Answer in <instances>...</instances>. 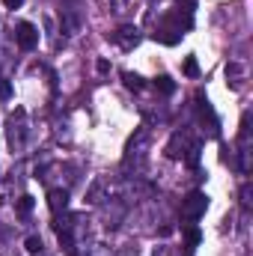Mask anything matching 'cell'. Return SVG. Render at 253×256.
Masks as SVG:
<instances>
[{"instance_id": "obj_2", "label": "cell", "mask_w": 253, "mask_h": 256, "mask_svg": "<svg viewBox=\"0 0 253 256\" xmlns=\"http://www.w3.org/2000/svg\"><path fill=\"white\" fill-rule=\"evenodd\" d=\"M15 39H18V48H21V51H33V48L39 45V30H36L30 21H21Z\"/></svg>"}, {"instance_id": "obj_1", "label": "cell", "mask_w": 253, "mask_h": 256, "mask_svg": "<svg viewBox=\"0 0 253 256\" xmlns=\"http://www.w3.org/2000/svg\"><path fill=\"white\" fill-rule=\"evenodd\" d=\"M206 208H208V196H206L202 191H190L188 196L182 200V218H185V220H196V218H202Z\"/></svg>"}, {"instance_id": "obj_4", "label": "cell", "mask_w": 253, "mask_h": 256, "mask_svg": "<svg viewBox=\"0 0 253 256\" xmlns=\"http://www.w3.org/2000/svg\"><path fill=\"white\" fill-rule=\"evenodd\" d=\"M48 206H51L54 214L66 212V208H68V191H66V188H54V191L48 194Z\"/></svg>"}, {"instance_id": "obj_12", "label": "cell", "mask_w": 253, "mask_h": 256, "mask_svg": "<svg viewBox=\"0 0 253 256\" xmlns=\"http://www.w3.org/2000/svg\"><path fill=\"white\" fill-rule=\"evenodd\" d=\"M188 244H200V230H188Z\"/></svg>"}, {"instance_id": "obj_5", "label": "cell", "mask_w": 253, "mask_h": 256, "mask_svg": "<svg viewBox=\"0 0 253 256\" xmlns=\"http://www.w3.org/2000/svg\"><path fill=\"white\" fill-rule=\"evenodd\" d=\"M155 86H158V90H161L164 96H173V92H176V84H173V80H170L167 74H161V78L155 80Z\"/></svg>"}, {"instance_id": "obj_10", "label": "cell", "mask_w": 253, "mask_h": 256, "mask_svg": "<svg viewBox=\"0 0 253 256\" xmlns=\"http://www.w3.org/2000/svg\"><path fill=\"white\" fill-rule=\"evenodd\" d=\"M176 6H179V12L194 15V9H196V0H176Z\"/></svg>"}, {"instance_id": "obj_13", "label": "cell", "mask_w": 253, "mask_h": 256, "mask_svg": "<svg viewBox=\"0 0 253 256\" xmlns=\"http://www.w3.org/2000/svg\"><path fill=\"white\" fill-rule=\"evenodd\" d=\"M21 3H24V0H3V6H6V9H18Z\"/></svg>"}, {"instance_id": "obj_9", "label": "cell", "mask_w": 253, "mask_h": 256, "mask_svg": "<svg viewBox=\"0 0 253 256\" xmlns=\"http://www.w3.org/2000/svg\"><path fill=\"white\" fill-rule=\"evenodd\" d=\"M24 248H27V254H39V250H42V238H39V236H30V238L24 242Z\"/></svg>"}, {"instance_id": "obj_8", "label": "cell", "mask_w": 253, "mask_h": 256, "mask_svg": "<svg viewBox=\"0 0 253 256\" xmlns=\"http://www.w3.org/2000/svg\"><path fill=\"white\" fill-rule=\"evenodd\" d=\"M185 74H188V78H196V74H200V63H196V57H185Z\"/></svg>"}, {"instance_id": "obj_14", "label": "cell", "mask_w": 253, "mask_h": 256, "mask_svg": "<svg viewBox=\"0 0 253 256\" xmlns=\"http://www.w3.org/2000/svg\"><path fill=\"white\" fill-rule=\"evenodd\" d=\"M98 72H102V74H104V72H110V63H108V60H98Z\"/></svg>"}, {"instance_id": "obj_3", "label": "cell", "mask_w": 253, "mask_h": 256, "mask_svg": "<svg viewBox=\"0 0 253 256\" xmlns=\"http://www.w3.org/2000/svg\"><path fill=\"white\" fill-rule=\"evenodd\" d=\"M114 42H116L122 51H134V48L140 45V30L131 27V24H126V27H120V30L114 33Z\"/></svg>"}, {"instance_id": "obj_6", "label": "cell", "mask_w": 253, "mask_h": 256, "mask_svg": "<svg viewBox=\"0 0 253 256\" xmlns=\"http://www.w3.org/2000/svg\"><path fill=\"white\" fill-rule=\"evenodd\" d=\"M122 80H126V86H128V90H143V78H140V74L122 72Z\"/></svg>"}, {"instance_id": "obj_11", "label": "cell", "mask_w": 253, "mask_h": 256, "mask_svg": "<svg viewBox=\"0 0 253 256\" xmlns=\"http://www.w3.org/2000/svg\"><path fill=\"white\" fill-rule=\"evenodd\" d=\"M9 98H12V84L0 80V102H9Z\"/></svg>"}, {"instance_id": "obj_7", "label": "cell", "mask_w": 253, "mask_h": 256, "mask_svg": "<svg viewBox=\"0 0 253 256\" xmlns=\"http://www.w3.org/2000/svg\"><path fill=\"white\" fill-rule=\"evenodd\" d=\"M30 212H33V196H21V200H18V214L27 218Z\"/></svg>"}]
</instances>
